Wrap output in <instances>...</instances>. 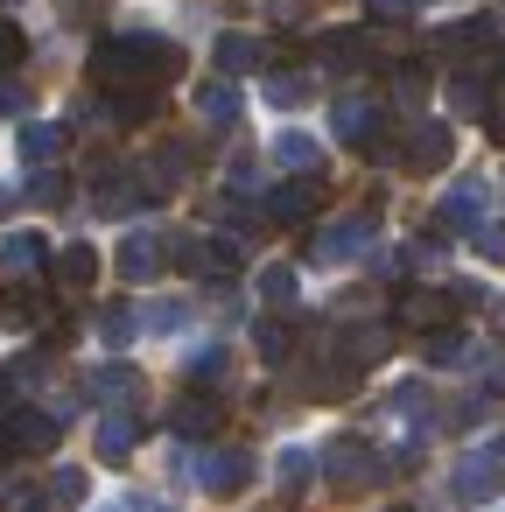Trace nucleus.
Here are the masks:
<instances>
[{"label": "nucleus", "mask_w": 505, "mask_h": 512, "mask_svg": "<svg viewBox=\"0 0 505 512\" xmlns=\"http://www.w3.org/2000/svg\"><path fill=\"white\" fill-rule=\"evenodd\" d=\"M50 498H57V505H78V498H85V470H57V477H50Z\"/></svg>", "instance_id": "c756f323"}, {"label": "nucleus", "mask_w": 505, "mask_h": 512, "mask_svg": "<svg viewBox=\"0 0 505 512\" xmlns=\"http://www.w3.org/2000/svg\"><path fill=\"white\" fill-rule=\"evenodd\" d=\"M260 302L288 309V302H295V267H267V274H260Z\"/></svg>", "instance_id": "5701e85b"}, {"label": "nucleus", "mask_w": 505, "mask_h": 512, "mask_svg": "<svg viewBox=\"0 0 505 512\" xmlns=\"http://www.w3.org/2000/svg\"><path fill=\"white\" fill-rule=\"evenodd\" d=\"M477 253L484 260H505V225H477Z\"/></svg>", "instance_id": "2f4dec72"}, {"label": "nucleus", "mask_w": 505, "mask_h": 512, "mask_svg": "<svg viewBox=\"0 0 505 512\" xmlns=\"http://www.w3.org/2000/svg\"><path fill=\"white\" fill-rule=\"evenodd\" d=\"M316 197H323L316 176H295V183H281V190L267 197V218H274V225H302V218L316 211Z\"/></svg>", "instance_id": "39448f33"}, {"label": "nucleus", "mask_w": 505, "mask_h": 512, "mask_svg": "<svg viewBox=\"0 0 505 512\" xmlns=\"http://www.w3.org/2000/svg\"><path fill=\"white\" fill-rule=\"evenodd\" d=\"M36 197H43V204H64V197H71V183H57V176H36Z\"/></svg>", "instance_id": "473e14b6"}, {"label": "nucleus", "mask_w": 505, "mask_h": 512, "mask_svg": "<svg viewBox=\"0 0 505 512\" xmlns=\"http://www.w3.org/2000/svg\"><path fill=\"white\" fill-rule=\"evenodd\" d=\"M253 344H260V358H267V365H288V323H274V316H267V323L253 330Z\"/></svg>", "instance_id": "b1692460"}, {"label": "nucleus", "mask_w": 505, "mask_h": 512, "mask_svg": "<svg viewBox=\"0 0 505 512\" xmlns=\"http://www.w3.org/2000/svg\"><path fill=\"white\" fill-rule=\"evenodd\" d=\"M57 148H64V127H43V120H36V127H22V155H29L36 169H43V162H57Z\"/></svg>", "instance_id": "6ab92c4d"}, {"label": "nucleus", "mask_w": 505, "mask_h": 512, "mask_svg": "<svg viewBox=\"0 0 505 512\" xmlns=\"http://www.w3.org/2000/svg\"><path fill=\"white\" fill-rule=\"evenodd\" d=\"M106 8H113V0H57V15H64L71 29H92V22H106Z\"/></svg>", "instance_id": "393cba45"}, {"label": "nucleus", "mask_w": 505, "mask_h": 512, "mask_svg": "<svg viewBox=\"0 0 505 512\" xmlns=\"http://www.w3.org/2000/svg\"><path fill=\"white\" fill-rule=\"evenodd\" d=\"M134 442H141V428H134V421H106V428H99V456H127Z\"/></svg>", "instance_id": "bb28decb"}, {"label": "nucleus", "mask_w": 505, "mask_h": 512, "mask_svg": "<svg viewBox=\"0 0 505 512\" xmlns=\"http://www.w3.org/2000/svg\"><path fill=\"white\" fill-rule=\"evenodd\" d=\"M302 484H309V456H288V463H281V491H288V498H295V491H302Z\"/></svg>", "instance_id": "7c9ffc66"}, {"label": "nucleus", "mask_w": 505, "mask_h": 512, "mask_svg": "<svg viewBox=\"0 0 505 512\" xmlns=\"http://www.w3.org/2000/svg\"><path fill=\"white\" fill-rule=\"evenodd\" d=\"M239 260H246L239 239H204V274H239Z\"/></svg>", "instance_id": "4be33fe9"}, {"label": "nucleus", "mask_w": 505, "mask_h": 512, "mask_svg": "<svg viewBox=\"0 0 505 512\" xmlns=\"http://www.w3.org/2000/svg\"><path fill=\"white\" fill-rule=\"evenodd\" d=\"M190 386H197V393H225V386H232V358H225V351H197V358H190Z\"/></svg>", "instance_id": "2eb2a0df"}, {"label": "nucleus", "mask_w": 505, "mask_h": 512, "mask_svg": "<svg viewBox=\"0 0 505 512\" xmlns=\"http://www.w3.org/2000/svg\"><path fill=\"white\" fill-rule=\"evenodd\" d=\"M43 267V239L36 232H8L0 239V274H36Z\"/></svg>", "instance_id": "ddd939ff"}, {"label": "nucleus", "mask_w": 505, "mask_h": 512, "mask_svg": "<svg viewBox=\"0 0 505 512\" xmlns=\"http://www.w3.org/2000/svg\"><path fill=\"white\" fill-rule=\"evenodd\" d=\"M0 113H29V92H15V85H0Z\"/></svg>", "instance_id": "c9c22d12"}, {"label": "nucleus", "mask_w": 505, "mask_h": 512, "mask_svg": "<svg viewBox=\"0 0 505 512\" xmlns=\"http://www.w3.org/2000/svg\"><path fill=\"white\" fill-rule=\"evenodd\" d=\"M435 225H442V232H470V225H484V183H456V190L435 204Z\"/></svg>", "instance_id": "20e7f679"}, {"label": "nucleus", "mask_w": 505, "mask_h": 512, "mask_svg": "<svg viewBox=\"0 0 505 512\" xmlns=\"http://www.w3.org/2000/svg\"><path fill=\"white\" fill-rule=\"evenodd\" d=\"M92 386H99V393H134V372H99Z\"/></svg>", "instance_id": "f704fd0d"}, {"label": "nucleus", "mask_w": 505, "mask_h": 512, "mask_svg": "<svg viewBox=\"0 0 505 512\" xmlns=\"http://www.w3.org/2000/svg\"><path fill=\"white\" fill-rule=\"evenodd\" d=\"M449 148H456V134H449V127H414V141H407L400 155H407V169H442V162H449Z\"/></svg>", "instance_id": "1a4fd4ad"}, {"label": "nucleus", "mask_w": 505, "mask_h": 512, "mask_svg": "<svg viewBox=\"0 0 505 512\" xmlns=\"http://www.w3.org/2000/svg\"><path fill=\"white\" fill-rule=\"evenodd\" d=\"M456 113H463V120H484V113H491V78H484V71H463V78H456Z\"/></svg>", "instance_id": "dca6fc26"}, {"label": "nucleus", "mask_w": 505, "mask_h": 512, "mask_svg": "<svg viewBox=\"0 0 505 512\" xmlns=\"http://www.w3.org/2000/svg\"><path fill=\"white\" fill-rule=\"evenodd\" d=\"M197 113L225 127V120H239V92H232V85H204V92H197Z\"/></svg>", "instance_id": "aec40b11"}, {"label": "nucleus", "mask_w": 505, "mask_h": 512, "mask_svg": "<svg viewBox=\"0 0 505 512\" xmlns=\"http://www.w3.org/2000/svg\"><path fill=\"white\" fill-rule=\"evenodd\" d=\"M162 246H169V239H127V246H120V274H127V281H155L162 260H169Z\"/></svg>", "instance_id": "9d476101"}, {"label": "nucleus", "mask_w": 505, "mask_h": 512, "mask_svg": "<svg viewBox=\"0 0 505 512\" xmlns=\"http://www.w3.org/2000/svg\"><path fill=\"white\" fill-rule=\"evenodd\" d=\"M365 232H372V211H365V218H351V225H330V232L316 239V260H351V253L365 246Z\"/></svg>", "instance_id": "9b49d317"}, {"label": "nucleus", "mask_w": 505, "mask_h": 512, "mask_svg": "<svg viewBox=\"0 0 505 512\" xmlns=\"http://www.w3.org/2000/svg\"><path fill=\"white\" fill-rule=\"evenodd\" d=\"M0 456H8V442H0Z\"/></svg>", "instance_id": "4c0bfd02"}, {"label": "nucleus", "mask_w": 505, "mask_h": 512, "mask_svg": "<svg viewBox=\"0 0 505 512\" xmlns=\"http://www.w3.org/2000/svg\"><path fill=\"white\" fill-rule=\"evenodd\" d=\"M246 477H253V456H246V449H218V456L204 463V491H218V498L246 491Z\"/></svg>", "instance_id": "6e6552de"}, {"label": "nucleus", "mask_w": 505, "mask_h": 512, "mask_svg": "<svg viewBox=\"0 0 505 512\" xmlns=\"http://www.w3.org/2000/svg\"><path fill=\"white\" fill-rule=\"evenodd\" d=\"M428 365H470L463 337H449V330H428Z\"/></svg>", "instance_id": "a878e982"}, {"label": "nucleus", "mask_w": 505, "mask_h": 512, "mask_svg": "<svg viewBox=\"0 0 505 512\" xmlns=\"http://www.w3.org/2000/svg\"><path fill=\"white\" fill-rule=\"evenodd\" d=\"M449 491H456V505L491 498V491H498V456H463V463H456V477H449Z\"/></svg>", "instance_id": "423d86ee"}, {"label": "nucleus", "mask_w": 505, "mask_h": 512, "mask_svg": "<svg viewBox=\"0 0 505 512\" xmlns=\"http://www.w3.org/2000/svg\"><path fill=\"white\" fill-rule=\"evenodd\" d=\"M169 421H176V435H211V428H218V400H211V393H183Z\"/></svg>", "instance_id": "f8f14e48"}, {"label": "nucleus", "mask_w": 505, "mask_h": 512, "mask_svg": "<svg viewBox=\"0 0 505 512\" xmlns=\"http://www.w3.org/2000/svg\"><path fill=\"white\" fill-rule=\"evenodd\" d=\"M330 120H337V134H344V141H358V148H372V141H379V106H372V99H358V92H351V99H337V113H330Z\"/></svg>", "instance_id": "0eeeda50"}, {"label": "nucleus", "mask_w": 505, "mask_h": 512, "mask_svg": "<svg viewBox=\"0 0 505 512\" xmlns=\"http://www.w3.org/2000/svg\"><path fill=\"white\" fill-rule=\"evenodd\" d=\"M274 162L309 176V169H316V141H309V134H281V141H274Z\"/></svg>", "instance_id": "412c9836"}, {"label": "nucleus", "mask_w": 505, "mask_h": 512, "mask_svg": "<svg viewBox=\"0 0 505 512\" xmlns=\"http://www.w3.org/2000/svg\"><path fill=\"white\" fill-rule=\"evenodd\" d=\"M323 463H330V477H337V484H344V491H365V484H372V477H379V456H372V442H358V435H351V442H344V435H337V442H330V456H323Z\"/></svg>", "instance_id": "f03ea898"}, {"label": "nucleus", "mask_w": 505, "mask_h": 512, "mask_svg": "<svg viewBox=\"0 0 505 512\" xmlns=\"http://www.w3.org/2000/svg\"><path fill=\"white\" fill-rule=\"evenodd\" d=\"M176 71H183V50L162 43V36H113V43L92 50V78L106 92H155Z\"/></svg>", "instance_id": "f257e3e1"}, {"label": "nucleus", "mask_w": 505, "mask_h": 512, "mask_svg": "<svg viewBox=\"0 0 505 512\" xmlns=\"http://www.w3.org/2000/svg\"><path fill=\"white\" fill-rule=\"evenodd\" d=\"M57 281H64V288H92V281H99V253H92V246H64V253H57Z\"/></svg>", "instance_id": "4468645a"}, {"label": "nucleus", "mask_w": 505, "mask_h": 512, "mask_svg": "<svg viewBox=\"0 0 505 512\" xmlns=\"http://www.w3.org/2000/svg\"><path fill=\"white\" fill-rule=\"evenodd\" d=\"M0 414H15V407H8V379H0Z\"/></svg>", "instance_id": "e433bc0d"}, {"label": "nucleus", "mask_w": 505, "mask_h": 512, "mask_svg": "<svg viewBox=\"0 0 505 512\" xmlns=\"http://www.w3.org/2000/svg\"><path fill=\"white\" fill-rule=\"evenodd\" d=\"M253 64H260V43H253V36H225V43H218V71H225V78H239V71H253Z\"/></svg>", "instance_id": "a211bd4d"}, {"label": "nucleus", "mask_w": 505, "mask_h": 512, "mask_svg": "<svg viewBox=\"0 0 505 512\" xmlns=\"http://www.w3.org/2000/svg\"><path fill=\"white\" fill-rule=\"evenodd\" d=\"M99 330H106V337H113V344H120V337H127V330H134V323H127V309H106V316H99Z\"/></svg>", "instance_id": "72a5a7b5"}, {"label": "nucleus", "mask_w": 505, "mask_h": 512, "mask_svg": "<svg viewBox=\"0 0 505 512\" xmlns=\"http://www.w3.org/2000/svg\"><path fill=\"white\" fill-rule=\"evenodd\" d=\"M57 435H64V421H57V414H36V407H22V421H15V442H22V449H50Z\"/></svg>", "instance_id": "f3484780"}, {"label": "nucleus", "mask_w": 505, "mask_h": 512, "mask_svg": "<svg viewBox=\"0 0 505 512\" xmlns=\"http://www.w3.org/2000/svg\"><path fill=\"white\" fill-rule=\"evenodd\" d=\"M22 57H29V36H22L15 22H0V78H8V71H15Z\"/></svg>", "instance_id": "cd10ccee"}, {"label": "nucleus", "mask_w": 505, "mask_h": 512, "mask_svg": "<svg viewBox=\"0 0 505 512\" xmlns=\"http://www.w3.org/2000/svg\"><path fill=\"white\" fill-rule=\"evenodd\" d=\"M393 316H400V323H407V330H442V323H449V316H456V302H449V295H442V288H407V295H400V309H393Z\"/></svg>", "instance_id": "7ed1b4c3"}, {"label": "nucleus", "mask_w": 505, "mask_h": 512, "mask_svg": "<svg viewBox=\"0 0 505 512\" xmlns=\"http://www.w3.org/2000/svg\"><path fill=\"white\" fill-rule=\"evenodd\" d=\"M267 99H274L281 113H295V106L309 99V78H274V85H267Z\"/></svg>", "instance_id": "c85d7f7f"}]
</instances>
